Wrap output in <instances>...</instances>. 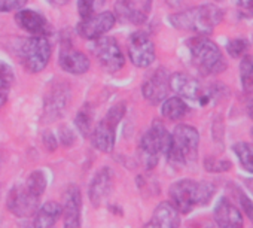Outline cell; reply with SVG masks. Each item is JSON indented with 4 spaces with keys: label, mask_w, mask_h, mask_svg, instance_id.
Instances as JSON below:
<instances>
[{
    "label": "cell",
    "mask_w": 253,
    "mask_h": 228,
    "mask_svg": "<svg viewBox=\"0 0 253 228\" xmlns=\"http://www.w3.org/2000/svg\"><path fill=\"white\" fill-rule=\"evenodd\" d=\"M216 188L210 182H197L192 179H180L176 181L170 189V203L179 210V213H189L197 206L207 204Z\"/></svg>",
    "instance_id": "1"
},
{
    "label": "cell",
    "mask_w": 253,
    "mask_h": 228,
    "mask_svg": "<svg viewBox=\"0 0 253 228\" xmlns=\"http://www.w3.org/2000/svg\"><path fill=\"white\" fill-rule=\"evenodd\" d=\"M222 20L223 12L217 6L210 3H204L201 6H195L169 17V23L174 29L195 32L201 36L210 35Z\"/></svg>",
    "instance_id": "2"
},
{
    "label": "cell",
    "mask_w": 253,
    "mask_h": 228,
    "mask_svg": "<svg viewBox=\"0 0 253 228\" xmlns=\"http://www.w3.org/2000/svg\"><path fill=\"white\" fill-rule=\"evenodd\" d=\"M200 145V133L197 129L179 124L170 135V145L166 157L170 163L177 166H186L197 160Z\"/></svg>",
    "instance_id": "3"
},
{
    "label": "cell",
    "mask_w": 253,
    "mask_h": 228,
    "mask_svg": "<svg viewBox=\"0 0 253 228\" xmlns=\"http://www.w3.org/2000/svg\"><path fill=\"white\" fill-rule=\"evenodd\" d=\"M188 48L195 67L203 75H219L226 70L228 63L213 41L206 38H194L188 41Z\"/></svg>",
    "instance_id": "4"
},
{
    "label": "cell",
    "mask_w": 253,
    "mask_h": 228,
    "mask_svg": "<svg viewBox=\"0 0 253 228\" xmlns=\"http://www.w3.org/2000/svg\"><path fill=\"white\" fill-rule=\"evenodd\" d=\"M124 115H125L124 103H116L107 110L106 117L98 123L95 129H92V133L89 136L95 149L104 154H109L113 151L115 140H116V129L121 120L124 118Z\"/></svg>",
    "instance_id": "5"
},
{
    "label": "cell",
    "mask_w": 253,
    "mask_h": 228,
    "mask_svg": "<svg viewBox=\"0 0 253 228\" xmlns=\"http://www.w3.org/2000/svg\"><path fill=\"white\" fill-rule=\"evenodd\" d=\"M17 51L21 64L30 73L42 72L51 58V45L46 36H32L24 39Z\"/></svg>",
    "instance_id": "6"
},
{
    "label": "cell",
    "mask_w": 253,
    "mask_h": 228,
    "mask_svg": "<svg viewBox=\"0 0 253 228\" xmlns=\"http://www.w3.org/2000/svg\"><path fill=\"white\" fill-rule=\"evenodd\" d=\"M170 145V133L161 121H154L151 129L140 139V151L143 164L148 170H152L158 164L161 154L166 155Z\"/></svg>",
    "instance_id": "7"
},
{
    "label": "cell",
    "mask_w": 253,
    "mask_h": 228,
    "mask_svg": "<svg viewBox=\"0 0 253 228\" xmlns=\"http://www.w3.org/2000/svg\"><path fill=\"white\" fill-rule=\"evenodd\" d=\"M170 88L179 94L182 98H188L192 101H200L201 104H207L211 98V90L203 88L198 79L186 75V73H174L170 76Z\"/></svg>",
    "instance_id": "8"
},
{
    "label": "cell",
    "mask_w": 253,
    "mask_h": 228,
    "mask_svg": "<svg viewBox=\"0 0 253 228\" xmlns=\"http://www.w3.org/2000/svg\"><path fill=\"white\" fill-rule=\"evenodd\" d=\"M94 54H95V58L98 60L100 66L109 73H115L124 67V63H125L124 54H122L118 42L113 38L101 36V38L95 39Z\"/></svg>",
    "instance_id": "9"
},
{
    "label": "cell",
    "mask_w": 253,
    "mask_h": 228,
    "mask_svg": "<svg viewBox=\"0 0 253 228\" xmlns=\"http://www.w3.org/2000/svg\"><path fill=\"white\" fill-rule=\"evenodd\" d=\"M39 200L41 197L32 194L26 185H18L9 191L6 207L12 215L18 218H32L39 209Z\"/></svg>",
    "instance_id": "10"
},
{
    "label": "cell",
    "mask_w": 253,
    "mask_h": 228,
    "mask_svg": "<svg viewBox=\"0 0 253 228\" xmlns=\"http://www.w3.org/2000/svg\"><path fill=\"white\" fill-rule=\"evenodd\" d=\"M115 23H116V17L112 12L92 14L88 18H82V21L76 27V32L84 39L95 41L101 38L104 33L110 32Z\"/></svg>",
    "instance_id": "11"
},
{
    "label": "cell",
    "mask_w": 253,
    "mask_h": 228,
    "mask_svg": "<svg viewBox=\"0 0 253 228\" xmlns=\"http://www.w3.org/2000/svg\"><path fill=\"white\" fill-rule=\"evenodd\" d=\"M128 52L136 67L145 69V67H149L155 61L154 42L145 32H136L131 35L130 44H128Z\"/></svg>",
    "instance_id": "12"
},
{
    "label": "cell",
    "mask_w": 253,
    "mask_h": 228,
    "mask_svg": "<svg viewBox=\"0 0 253 228\" xmlns=\"http://www.w3.org/2000/svg\"><path fill=\"white\" fill-rule=\"evenodd\" d=\"M169 90H170V76L167 70L163 67L152 72L142 85L143 97L152 104L163 103L167 98Z\"/></svg>",
    "instance_id": "13"
},
{
    "label": "cell",
    "mask_w": 253,
    "mask_h": 228,
    "mask_svg": "<svg viewBox=\"0 0 253 228\" xmlns=\"http://www.w3.org/2000/svg\"><path fill=\"white\" fill-rule=\"evenodd\" d=\"M63 228H81L82 218V192L78 185H70L64 192Z\"/></svg>",
    "instance_id": "14"
},
{
    "label": "cell",
    "mask_w": 253,
    "mask_h": 228,
    "mask_svg": "<svg viewBox=\"0 0 253 228\" xmlns=\"http://www.w3.org/2000/svg\"><path fill=\"white\" fill-rule=\"evenodd\" d=\"M112 189H113V170L109 167H103L94 175L88 188V197L92 206L95 207L101 206L104 200L110 195Z\"/></svg>",
    "instance_id": "15"
},
{
    "label": "cell",
    "mask_w": 253,
    "mask_h": 228,
    "mask_svg": "<svg viewBox=\"0 0 253 228\" xmlns=\"http://www.w3.org/2000/svg\"><path fill=\"white\" fill-rule=\"evenodd\" d=\"M213 218L219 228H243L244 225L241 212L226 197L219 198L213 212Z\"/></svg>",
    "instance_id": "16"
},
{
    "label": "cell",
    "mask_w": 253,
    "mask_h": 228,
    "mask_svg": "<svg viewBox=\"0 0 253 228\" xmlns=\"http://www.w3.org/2000/svg\"><path fill=\"white\" fill-rule=\"evenodd\" d=\"M58 64L64 72L70 75H84L89 70L91 66L89 58L84 52L76 51L69 45L61 48L58 55Z\"/></svg>",
    "instance_id": "17"
},
{
    "label": "cell",
    "mask_w": 253,
    "mask_h": 228,
    "mask_svg": "<svg viewBox=\"0 0 253 228\" xmlns=\"http://www.w3.org/2000/svg\"><path fill=\"white\" fill-rule=\"evenodd\" d=\"M17 24L33 36H46L51 33V26L46 18L32 9H20L15 15Z\"/></svg>",
    "instance_id": "18"
},
{
    "label": "cell",
    "mask_w": 253,
    "mask_h": 228,
    "mask_svg": "<svg viewBox=\"0 0 253 228\" xmlns=\"http://www.w3.org/2000/svg\"><path fill=\"white\" fill-rule=\"evenodd\" d=\"M179 225H180L179 210L170 201H163L155 207L152 218L145 225V228H179Z\"/></svg>",
    "instance_id": "19"
},
{
    "label": "cell",
    "mask_w": 253,
    "mask_h": 228,
    "mask_svg": "<svg viewBox=\"0 0 253 228\" xmlns=\"http://www.w3.org/2000/svg\"><path fill=\"white\" fill-rule=\"evenodd\" d=\"M69 97L70 94L67 87H63L61 82L58 85H54L45 98V117H49V120H57L58 117H61L63 110L67 106Z\"/></svg>",
    "instance_id": "20"
},
{
    "label": "cell",
    "mask_w": 253,
    "mask_h": 228,
    "mask_svg": "<svg viewBox=\"0 0 253 228\" xmlns=\"http://www.w3.org/2000/svg\"><path fill=\"white\" fill-rule=\"evenodd\" d=\"M63 206L57 201H48L33 215V221L29 228H55V224L61 218Z\"/></svg>",
    "instance_id": "21"
},
{
    "label": "cell",
    "mask_w": 253,
    "mask_h": 228,
    "mask_svg": "<svg viewBox=\"0 0 253 228\" xmlns=\"http://www.w3.org/2000/svg\"><path fill=\"white\" fill-rule=\"evenodd\" d=\"M113 15L122 23H130L134 26H140L146 21V14L136 6L133 0H116Z\"/></svg>",
    "instance_id": "22"
},
{
    "label": "cell",
    "mask_w": 253,
    "mask_h": 228,
    "mask_svg": "<svg viewBox=\"0 0 253 228\" xmlns=\"http://www.w3.org/2000/svg\"><path fill=\"white\" fill-rule=\"evenodd\" d=\"M189 107L185 103V100L182 97H170L166 98L161 104V113L163 117L170 120V121H179L182 120L186 113H188Z\"/></svg>",
    "instance_id": "23"
},
{
    "label": "cell",
    "mask_w": 253,
    "mask_h": 228,
    "mask_svg": "<svg viewBox=\"0 0 253 228\" xmlns=\"http://www.w3.org/2000/svg\"><path fill=\"white\" fill-rule=\"evenodd\" d=\"M92 109L89 104H85L78 113L75 118V126L78 129V132L84 136V137H89L92 133Z\"/></svg>",
    "instance_id": "24"
},
{
    "label": "cell",
    "mask_w": 253,
    "mask_h": 228,
    "mask_svg": "<svg viewBox=\"0 0 253 228\" xmlns=\"http://www.w3.org/2000/svg\"><path fill=\"white\" fill-rule=\"evenodd\" d=\"M240 81L243 91L247 94L253 92V55H244L240 64Z\"/></svg>",
    "instance_id": "25"
},
{
    "label": "cell",
    "mask_w": 253,
    "mask_h": 228,
    "mask_svg": "<svg viewBox=\"0 0 253 228\" xmlns=\"http://www.w3.org/2000/svg\"><path fill=\"white\" fill-rule=\"evenodd\" d=\"M14 82V72L5 63L0 61V107H2L9 95V88Z\"/></svg>",
    "instance_id": "26"
},
{
    "label": "cell",
    "mask_w": 253,
    "mask_h": 228,
    "mask_svg": "<svg viewBox=\"0 0 253 228\" xmlns=\"http://www.w3.org/2000/svg\"><path fill=\"white\" fill-rule=\"evenodd\" d=\"M234 154L237 155L240 164L250 173H253V145L246 142H238L232 146Z\"/></svg>",
    "instance_id": "27"
},
{
    "label": "cell",
    "mask_w": 253,
    "mask_h": 228,
    "mask_svg": "<svg viewBox=\"0 0 253 228\" xmlns=\"http://www.w3.org/2000/svg\"><path fill=\"white\" fill-rule=\"evenodd\" d=\"M24 185H26V188H27L32 194H35V195H38V197H42V194L45 192L46 185H48V178H46V175H45L43 170H35V172L27 178V181H26Z\"/></svg>",
    "instance_id": "28"
},
{
    "label": "cell",
    "mask_w": 253,
    "mask_h": 228,
    "mask_svg": "<svg viewBox=\"0 0 253 228\" xmlns=\"http://www.w3.org/2000/svg\"><path fill=\"white\" fill-rule=\"evenodd\" d=\"M106 0H78V11L82 18H88L95 14L97 8L103 6Z\"/></svg>",
    "instance_id": "29"
},
{
    "label": "cell",
    "mask_w": 253,
    "mask_h": 228,
    "mask_svg": "<svg viewBox=\"0 0 253 228\" xmlns=\"http://www.w3.org/2000/svg\"><path fill=\"white\" fill-rule=\"evenodd\" d=\"M249 48V42L246 39H241V38H237V39H231L228 44H226V52L232 57V58H238L241 55L246 54Z\"/></svg>",
    "instance_id": "30"
},
{
    "label": "cell",
    "mask_w": 253,
    "mask_h": 228,
    "mask_svg": "<svg viewBox=\"0 0 253 228\" xmlns=\"http://www.w3.org/2000/svg\"><path fill=\"white\" fill-rule=\"evenodd\" d=\"M204 167L207 172L211 173H222V172H228L231 169V163L226 160H216L211 157H207L204 160Z\"/></svg>",
    "instance_id": "31"
},
{
    "label": "cell",
    "mask_w": 253,
    "mask_h": 228,
    "mask_svg": "<svg viewBox=\"0 0 253 228\" xmlns=\"http://www.w3.org/2000/svg\"><path fill=\"white\" fill-rule=\"evenodd\" d=\"M27 0H0V12L20 11L26 6Z\"/></svg>",
    "instance_id": "32"
},
{
    "label": "cell",
    "mask_w": 253,
    "mask_h": 228,
    "mask_svg": "<svg viewBox=\"0 0 253 228\" xmlns=\"http://www.w3.org/2000/svg\"><path fill=\"white\" fill-rule=\"evenodd\" d=\"M238 200H240V206L243 207V210H244V213L249 216V219L253 222V201L241 191V189H238Z\"/></svg>",
    "instance_id": "33"
},
{
    "label": "cell",
    "mask_w": 253,
    "mask_h": 228,
    "mask_svg": "<svg viewBox=\"0 0 253 228\" xmlns=\"http://www.w3.org/2000/svg\"><path fill=\"white\" fill-rule=\"evenodd\" d=\"M60 140H61L63 146L69 148L75 143V133L69 127H61L60 129Z\"/></svg>",
    "instance_id": "34"
},
{
    "label": "cell",
    "mask_w": 253,
    "mask_h": 228,
    "mask_svg": "<svg viewBox=\"0 0 253 228\" xmlns=\"http://www.w3.org/2000/svg\"><path fill=\"white\" fill-rule=\"evenodd\" d=\"M43 146L48 152H54L58 148V142L55 139V136L51 132H45L43 133Z\"/></svg>",
    "instance_id": "35"
},
{
    "label": "cell",
    "mask_w": 253,
    "mask_h": 228,
    "mask_svg": "<svg viewBox=\"0 0 253 228\" xmlns=\"http://www.w3.org/2000/svg\"><path fill=\"white\" fill-rule=\"evenodd\" d=\"M235 5L240 6V8H252L253 6V0H234Z\"/></svg>",
    "instance_id": "36"
},
{
    "label": "cell",
    "mask_w": 253,
    "mask_h": 228,
    "mask_svg": "<svg viewBox=\"0 0 253 228\" xmlns=\"http://www.w3.org/2000/svg\"><path fill=\"white\" fill-rule=\"evenodd\" d=\"M48 3H51L52 6H64L69 0H46Z\"/></svg>",
    "instance_id": "37"
},
{
    "label": "cell",
    "mask_w": 253,
    "mask_h": 228,
    "mask_svg": "<svg viewBox=\"0 0 253 228\" xmlns=\"http://www.w3.org/2000/svg\"><path fill=\"white\" fill-rule=\"evenodd\" d=\"M249 115H250V118L253 120V103L249 106Z\"/></svg>",
    "instance_id": "38"
},
{
    "label": "cell",
    "mask_w": 253,
    "mask_h": 228,
    "mask_svg": "<svg viewBox=\"0 0 253 228\" xmlns=\"http://www.w3.org/2000/svg\"><path fill=\"white\" fill-rule=\"evenodd\" d=\"M252 137H253V129H252Z\"/></svg>",
    "instance_id": "39"
},
{
    "label": "cell",
    "mask_w": 253,
    "mask_h": 228,
    "mask_svg": "<svg viewBox=\"0 0 253 228\" xmlns=\"http://www.w3.org/2000/svg\"><path fill=\"white\" fill-rule=\"evenodd\" d=\"M252 8H253V6H252Z\"/></svg>",
    "instance_id": "40"
}]
</instances>
